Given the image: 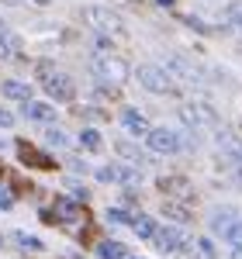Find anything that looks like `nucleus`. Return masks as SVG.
I'll return each mask as SVG.
<instances>
[{
  "label": "nucleus",
  "instance_id": "f257e3e1",
  "mask_svg": "<svg viewBox=\"0 0 242 259\" xmlns=\"http://www.w3.org/2000/svg\"><path fill=\"white\" fill-rule=\"evenodd\" d=\"M180 121L187 128H194V132H201V128H215L218 124V111L211 107V104H204V100H187L180 104Z\"/></svg>",
  "mask_w": 242,
  "mask_h": 259
},
{
  "label": "nucleus",
  "instance_id": "f3484780",
  "mask_svg": "<svg viewBox=\"0 0 242 259\" xmlns=\"http://www.w3.org/2000/svg\"><path fill=\"white\" fill-rule=\"evenodd\" d=\"M232 225H235V211H232V207H222V211H215V218H211V232L225 235Z\"/></svg>",
  "mask_w": 242,
  "mask_h": 259
},
{
  "label": "nucleus",
  "instance_id": "a878e982",
  "mask_svg": "<svg viewBox=\"0 0 242 259\" xmlns=\"http://www.w3.org/2000/svg\"><path fill=\"white\" fill-rule=\"evenodd\" d=\"M45 135H49V142H52V145H66V135H62L59 128H49Z\"/></svg>",
  "mask_w": 242,
  "mask_h": 259
},
{
  "label": "nucleus",
  "instance_id": "2eb2a0df",
  "mask_svg": "<svg viewBox=\"0 0 242 259\" xmlns=\"http://www.w3.org/2000/svg\"><path fill=\"white\" fill-rule=\"evenodd\" d=\"M21 49V38L14 31H7V28H0V59H11V56H18Z\"/></svg>",
  "mask_w": 242,
  "mask_h": 259
},
{
  "label": "nucleus",
  "instance_id": "dca6fc26",
  "mask_svg": "<svg viewBox=\"0 0 242 259\" xmlns=\"http://www.w3.org/2000/svg\"><path fill=\"white\" fill-rule=\"evenodd\" d=\"M24 118H31V121H52L56 118V107L52 104H24Z\"/></svg>",
  "mask_w": 242,
  "mask_h": 259
},
{
  "label": "nucleus",
  "instance_id": "f8f14e48",
  "mask_svg": "<svg viewBox=\"0 0 242 259\" xmlns=\"http://www.w3.org/2000/svg\"><path fill=\"white\" fill-rule=\"evenodd\" d=\"M173 73H180L183 80H190V83L201 80V69H197L190 59H183V56H173V59H170V76H173Z\"/></svg>",
  "mask_w": 242,
  "mask_h": 259
},
{
  "label": "nucleus",
  "instance_id": "39448f33",
  "mask_svg": "<svg viewBox=\"0 0 242 259\" xmlns=\"http://www.w3.org/2000/svg\"><path fill=\"white\" fill-rule=\"evenodd\" d=\"M45 90H49V97L56 100V104H69V100L76 97V83L69 80L66 73H56V76H49V80H45Z\"/></svg>",
  "mask_w": 242,
  "mask_h": 259
},
{
  "label": "nucleus",
  "instance_id": "4468645a",
  "mask_svg": "<svg viewBox=\"0 0 242 259\" xmlns=\"http://www.w3.org/2000/svg\"><path fill=\"white\" fill-rule=\"evenodd\" d=\"M0 94H4V97H11V100H24V104H31V87H28V83L7 80L4 87H0Z\"/></svg>",
  "mask_w": 242,
  "mask_h": 259
},
{
  "label": "nucleus",
  "instance_id": "a211bd4d",
  "mask_svg": "<svg viewBox=\"0 0 242 259\" xmlns=\"http://www.w3.org/2000/svg\"><path fill=\"white\" fill-rule=\"evenodd\" d=\"M132 228L139 232V239H156V221L145 218V214H139V218L132 221Z\"/></svg>",
  "mask_w": 242,
  "mask_h": 259
},
{
  "label": "nucleus",
  "instance_id": "0eeeda50",
  "mask_svg": "<svg viewBox=\"0 0 242 259\" xmlns=\"http://www.w3.org/2000/svg\"><path fill=\"white\" fill-rule=\"evenodd\" d=\"M145 139H149V149H152V152H177V149H180L177 132H170V128H152Z\"/></svg>",
  "mask_w": 242,
  "mask_h": 259
},
{
  "label": "nucleus",
  "instance_id": "cd10ccee",
  "mask_svg": "<svg viewBox=\"0 0 242 259\" xmlns=\"http://www.w3.org/2000/svg\"><path fill=\"white\" fill-rule=\"evenodd\" d=\"M14 124V114H7V111H0V128H11Z\"/></svg>",
  "mask_w": 242,
  "mask_h": 259
},
{
  "label": "nucleus",
  "instance_id": "ddd939ff",
  "mask_svg": "<svg viewBox=\"0 0 242 259\" xmlns=\"http://www.w3.org/2000/svg\"><path fill=\"white\" fill-rule=\"evenodd\" d=\"M121 124H125V128H128V132H132L135 139H139V135H149V132H152V128H149V121L142 118L139 111H125V114H121Z\"/></svg>",
  "mask_w": 242,
  "mask_h": 259
},
{
  "label": "nucleus",
  "instance_id": "9d476101",
  "mask_svg": "<svg viewBox=\"0 0 242 259\" xmlns=\"http://www.w3.org/2000/svg\"><path fill=\"white\" fill-rule=\"evenodd\" d=\"M156 249H163V252H177V249H180V242H183V235L180 232H177V228H170V225H166V228H156Z\"/></svg>",
  "mask_w": 242,
  "mask_h": 259
},
{
  "label": "nucleus",
  "instance_id": "4be33fe9",
  "mask_svg": "<svg viewBox=\"0 0 242 259\" xmlns=\"http://www.w3.org/2000/svg\"><path fill=\"white\" fill-rule=\"evenodd\" d=\"M225 21L235 24V28H242V4H228V7H225Z\"/></svg>",
  "mask_w": 242,
  "mask_h": 259
},
{
  "label": "nucleus",
  "instance_id": "393cba45",
  "mask_svg": "<svg viewBox=\"0 0 242 259\" xmlns=\"http://www.w3.org/2000/svg\"><path fill=\"white\" fill-rule=\"evenodd\" d=\"M107 221H114V225H132L135 218H128V214H125L121 207H114V211H107Z\"/></svg>",
  "mask_w": 242,
  "mask_h": 259
},
{
  "label": "nucleus",
  "instance_id": "6e6552de",
  "mask_svg": "<svg viewBox=\"0 0 242 259\" xmlns=\"http://www.w3.org/2000/svg\"><path fill=\"white\" fill-rule=\"evenodd\" d=\"M83 214V207L76 204V200L69 197H56V204H52V211L45 214V221H76Z\"/></svg>",
  "mask_w": 242,
  "mask_h": 259
},
{
  "label": "nucleus",
  "instance_id": "f03ea898",
  "mask_svg": "<svg viewBox=\"0 0 242 259\" xmlns=\"http://www.w3.org/2000/svg\"><path fill=\"white\" fill-rule=\"evenodd\" d=\"M90 66H94V73H97L101 80L114 83V87H118V83L125 80V76H128V62H125V59H118V56H101V52H97Z\"/></svg>",
  "mask_w": 242,
  "mask_h": 259
},
{
  "label": "nucleus",
  "instance_id": "7c9ffc66",
  "mask_svg": "<svg viewBox=\"0 0 242 259\" xmlns=\"http://www.w3.org/2000/svg\"><path fill=\"white\" fill-rule=\"evenodd\" d=\"M4 4H24V0H4Z\"/></svg>",
  "mask_w": 242,
  "mask_h": 259
},
{
  "label": "nucleus",
  "instance_id": "412c9836",
  "mask_svg": "<svg viewBox=\"0 0 242 259\" xmlns=\"http://www.w3.org/2000/svg\"><path fill=\"white\" fill-rule=\"evenodd\" d=\"M80 145H83V149H90V152H97V149H101V135L90 132V128H83V132H80Z\"/></svg>",
  "mask_w": 242,
  "mask_h": 259
},
{
  "label": "nucleus",
  "instance_id": "6ab92c4d",
  "mask_svg": "<svg viewBox=\"0 0 242 259\" xmlns=\"http://www.w3.org/2000/svg\"><path fill=\"white\" fill-rule=\"evenodd\" d=\"M97 252H101V259H125V245L121 242H101Z\"/></svg>",
  "mask_w": 242,
  "mask_h": 259
},
{
  "label": "nucleus",
  "instance_id": "b1692460",
  "mask_svg": "<svg viewBox=\"0 0 242 259\" xmlns=\"http://www.w3.org/2000/svg\"><path fill=\"white\" fill-rule=\"evenodd\" d=\"M118 152H121V156H128L132 162H142V159H145L139 149H132V145H125V142H118Z\"/></svg>",
  "mask_w": 242,
  "mask_h": 259
},
{
  "label": "nucleus",
  "instance_id": "9b49d317",
  "mask_svg": "<svg viewBox=\"0 0 242 259\" xmlns=\"http://www.w3.org/2000/svg\"><path fill=\"white\" fill-rule=\"evenodd\" d=\"M18 152H21V162H28V166H42V169H52V166H56V162L49 159L45 152H38V149H31L28 142H21V145H18Z\"/></svg>",
  "mask_w": 242,
  "mask_h": 259
},
{
  "label": "nucleus",
  "instance_id": "c85d7f7f",
  "mask_svg": "<svg viewBox=\"0 0 242 259\" xmlns=\"http://www.w3.org/2000/svg\"><path fill=\"white\" fill-rule=\"evenodd\" d=\"M11 204H14V197H11L7 190H0V207H11Z\"/></svg>",
  "mask_w": 242,
  "mask_h": 259
},
{
  "label": "nucleus",
  "instance_id": "bb28decb",
  "mask_svg": "<svg viewBox=\"0 0 242 259\" xmlns=\"http://www.w3.org/2000/svg\"><path fill=\"white\" fill-rule=\"evenodd\" d=\"M18 239H21V245H24V249H42V242L31 239V235H18Z\"/></svg>",
  "mask_w": 242,
  "mask_h": 259
},
{
  "label": "nucleus",
  "instance_id": "c756f323",
  "mask_svg": "<svg viewBox=\"0 0 242 259\" xmlns=\"http://www.w3.org/2000/svg\"><path fill=\"white\" fill-rule=\"evenodd\" d=\"M159 4H163V7H173V0H159Z\"/></svg>",
  "mask_w": 242,
  "mask_h": 259
},
{
  "label": "nucleus",
  "instance_id": "5701e85b",
  "mask_svg": "<svg viewBox=\"0 0 242 259\" xmlns=\"http://www.w3.org/2000/svg\"><path fill=\"white\" fill-rule=\"evenodd\" d=\"M163 211H166V214H170V218H173V221H187V218H190V214H187V207H183V204H166V207H163Z\"/></svg>",
  "mask_w": 242,
  "mask_h": 259
},
{
  "label": "nucleus",
  "instance_id": "423d86ee",
  "mask_svg": "<svg viewBox=\"0 0 242 259\" xmlns=\"http://www.w3.org/2000/svg\"><path fill=\"white\" fill-rule=\"evenodd\" d=\"M97 177H101L104 183L132 187V183H139V169H135V166H104V169H97Z\"/></svg>",
  "mask_w": 242,
  "mask_h": 259
},
{
  "label": "nucleus",
  "instance_id": "aec40b11",
  "mask_svg": "<svg viewBox=\"0 0 242 259\" xmlns=\"http://www.w3.org/2000/svg\"><path fill=\"white\" fill-rule=\"evenodd\" d=\"M222 239L228 242V245H232V249H235V252H242V221H235V225H232V228H228V232H225Z\"/></svg>",
  "mask_w": 242,
  "mask_h": 259
},
{
  "label": "nucleus",
  "instance_id": "1a4fd4ad",
  "mask_svg": "<svg viewBox=\"0 0 242 259\" xmlns=\"http://www.w3.org/2000/svg\"><path fill=\"white\" fill-rule=\"evenodd\" d=\"M159 187H163V194H166V197H177V200H190V194H194V190H190V183H187L183 177H163Z\"/></svg>",
  "mask_w": 242,
  "mask_h": 259
},
{
  "label": "nucleus",
  "instance_id": "7ed1b4c3",
  "mask_svg": "<svg viewBox=\"0 0 242 259\" xmlns=\"http://www.w3.org/2000/svg\"><path fill=\"white\" fill-rule=\"evenodd\" d=\"M83 21H87L90 28H97L101 35H118L121 31V18L114 11H107V7H87V11H83Z\"/></svg>",
  "mask_w": 242,
  "mask_h": 259
},
{
  "label": "nucleus",
  "instance_id": "20e7f679",
  "mask_svg": "<svg viewBox=\"0 0 242 259\" xmlns=\"http://www.w3.org/2000/svg\"><path fill=\"white\" fill-rule=\"evenodd\" d=\"M139 83L145 90H152V94H166V90H173V76H170V69H163V66H139Z\"/></svg>",
  "mask_w": 242,
  "mask_h": 259
}]
</instances>
